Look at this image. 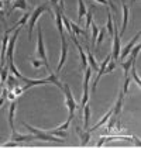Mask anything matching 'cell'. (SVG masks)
<instances>
[{"label":"cell","instance_id":"6da1fadb","mask_svg":"<svg viewBox=\"0 0 141 148\" xmlns=\"http://www.w3.org/2000/svg\"><path fill=\"white\" fill-rule=\"evenodd\" d=\"M42 13H49L51 17L54 18V13H52V10L49 9L48 3H42V4L37 6L34 10L30 13V18H28V21H27V25H28V40H30V41H31V38H33V31H34L35 24H37L40 16H41Z\"/></svg>","mask_w":141,"mask_h":148},{"label":"cell","instance_id":"7a4b0ae2","mask_svg":"<svg viewBox=\"0 0 141 148\" xmlns=\"http://www.w3.org/2000/svg\"><path fill=\"white\" fill-rule=\"evenodd\" d=\"M23 125L34 136V140H40V141H48V143H64L65 140L64 138H59L57 136H52V134H49L47 131H41V130H38V128H35V127H31L30 124H27L25 121H23Z\"/></svg>","mask_w":141,"mask_h":148},{"label":"cell","instance_id":"3957f363","mask_svg":"<svg viewBox=\"0 0 141 148\" xmlns=\"http://www.w3.org/2000/svg\"><path fill=\"white\" fill-rule=\"evenodd\" d=\"M37 54H38V58L44 62V66H45L49 72H52L51 68H49L48 59H47V52H45L44 38H42V28H41V27H37Z\"/></svg>","mask_w":141,"mask_h":148},{"label":"cell","instance_id":"277c9868","mask_svg":"<svg viewBox=\"0 0 141 148\" xmlns=\"http://www.w3.org/2000/svg\"><path fill=\"white\" fill-rule=\"evenodd\" d=\"M61 90L64 92V95H65V103H66L68 110H69L68 119L73 120V117H75V109H76V102H75V99H73V95H72V92H70L69 85H68V83L62 85V89H61Z\"/></svg>","mask_w":141,"mask_h":148},{"label":"cell","instance_id":"5b68a950","mask_svg":"<svg viewBox=\"0 0 141 148\" xmlns=\"http://www.w3.org/2000/svg\"><path fill=\"white\" fill-rule=\"evenodd\" d=\"M113 52H112V59L117 61L118 55H120V49H121V38H120V33L116 24H113Z\"/></svg>","mask_w":141,"mask_h":148},{"label":"cell","instance_id":"8992f818","mask_svg":"<svg viewBox=\"0 0 141 148\" xmlns=\"http://www.w3.org/2000/svg\"><path fill=\"white\" fill-rule=\"evenodd\" d=\"M140 34L141 33L138 31V33H137V34L134 35L129 42H127V45L123 48V51H121V52H120V55H118V61H120V64H121L123 61H126V57H129V54H130V51L133 49V47L138 42V40H140Z\"/></svg>","mask_w":141,"mask_h":148},{"label":"cell","instance_id":"52a82bcc","mask_svg":"<svg viewBox=\"0 0 141 148\" xmlns=\"http://www.w3.org/2000/svg\"><path fill=\"white\" fill-rule=\"evenodd\" d=\"M68 42L65 40V37H61V57H59V64L57 66V73H59L62 68H64V64L66 61V57H68Z\"/></svg>","mask_w":141,"mask_h":148},{"label":"cell","instance_id":"ba28073f","mask_svg":"<svg viewBox=\"0 0 141 148\" xmlns=\"http://www.w3.org/2000/svg\"><path fill=\"white\" fill-rule=\"evenodd\" d=\"M70 38H72V41H73V44L75 47L78 48V51H79V57H81V69L85 71L86 66H88V58H86V52H85V49L82 48V45L79 44V41L76 40V37L75 34H70Z\"/></svg>","mask_w":141,"mask_h":148},{"label":"cell","instance_id":"9c48e42d","mask_svg":"<svg viewBox=\"0 0 141 148\" xmlns=\"http://www.w3.org/2000/svg\"><path fill=\"white\" fill-rule=\"evenodd\" d=\"M20 80H23L24 85L23 88V92H25L27 89H30V88H33V86H40V85H47L48 83V79L45 78V79H28V78H25V76H23Z\"/></svg>","mask_w":141,"mask_h":148},{"label":"cell","instance_id":"30bf717a","mask_svg":"<svg viewBox=\"0 0 141 148\" xmlns=\"http://www.w3.org/2000/svg\"><path fill=\"white\" fill-rule=\"evenodd\" d=\"M12 140L18 143V144H24V143L34 141V136L31 133L30 134H21V133H17V131H12Z\"/></svg>","mask_w":141,"mask_h":148},{"label":"cell","instance_id":"8fae6325","mask_svg":"<svg viewBox=\"0 0 141 148\" xmlns=\"http://www.w3.org/2000/svg\"><path fill=\"white\" fill-rule=\"evenodd\" d=\"M62 14L64 10H61L58 6H54V18H55V24H57V28L59 31V35L64 37V25H62Z\"/></svg>","mask_w":141,"mask_h":148},{"label":"cell","instance_id":"7c38bea8","mask_svg":"<svg viewBox=\"0 0 141 148\" xmlns=\"http://www.w3.org/2000/svg\"><path fill=\"white\" fill-rule=\"evenodd\" d=\"M121 7H123V25H121V33H120V38L123 40L124 33H126V28H127V24H129V17H130V9L129 6L121 0Z\"/></svg>","mask_w":141,"mask_h":148},{"label":"cell","instance_id":"4fadbf2b","mask_svg":"<svg viewBox=\"0 0 141 148\" xmlns=\"http://www.w3.org/2000/svg\"><path fill=\"white\" fill-rule=\"evenodd\" d=\"M124 93L120 90V93H118V97L117 100H116V104H114V107L112 109L113 112H112V117H114V119H117L120 117V113H121V107H123V102H124Z\"/></svg>","mask_w":141,"mask_h":148},{"label":"cell","instance_id":"5bb4252c","mask_svg":"<svg viewBox=\"0 0 141 148\" xmlns=\"http://www.w3.org/2000/svg\"><path fill=\"white\" fill-rule=\"evenodd\" d=\"M16 9H20V10H23L25 12L27 9H28V4H27V0H13V4L12 7L9 9V10H6V17H9L10 14H12Z\"/></svg>","mask_w":141,"mask_h":148},{"label":"cell","instance_id":"9a60e30c","mask_svg":"<svg viewBox=\"0 0 141 148\" xmlns=\"http://www.w3.org/2000/svg\"><path fill=\"white\" fill-rule=\"evenodd\" d=\"M117 140H124V141H130V143H134L136 147H140L141 143L137 137H127V136H114V137H106V143H110V141H117Z\"/></svg>","mask_w":141,"mask_h":148},{"label":"cell","instance_id":"2e32d148","mask_svg":"<svg viewBox=\"0 0 141 148\" xmlns=\"http://www.w3.org/2000/svg\"><path fill=\"white\" fill-rule=\"evenodd\" d=\"M82 112H83L82 113L83 114V128L88 130V128H89V124H90V106H89V102L83 106Z\"/></svg>","mask_w":141,"mask_h":148},{"label":"cell","instance_id":"e0dca14e","mask_svg":"<svg viewBox=\"0 0 141 148\" xmlns=\"http://www.w3.org/2000/svg\"><path fill=\"white\" fill-rule=\"evenodd\" d=\"M86 58H88V65L92 68V71H96L97 72V69H99V66H97V62H96V59H94V55L92 54V51H90V48H89V45H86Z\"/></svg>","mask_w":141,"mask_h":148},{"label":"cell","instance_id":"ac0fdd59","mask_svg":"<svg viewBox=\"0 0 141 148\" xmlns=\"http://www.w3.org/2000/svg\"><path fill=\"white\" fill-rule=\"evenodd\" d=\"M75 131L78 133V136H79V138H81V145L85 147V145L89 143V140H90V131H88V130H86V131H82L79 127H76Z\"/></svg>","mask_w":141,"mask_h":148},{"label":"cell","instance_id":"d6986e66","mask_svg":"<svg viewBox=\"0 0 141 148\" xmlns=\"http://www.w3.org/2000/svg\"><path fill=\"white\" fill-rule=\"evenodd\" d=\"M16 100H13L10 103V107H9V124H10V128L12 131H16V127H14V114H16Z\"/></svg>","mask_w":141,"mask_h":148},{"label":"cell","instance_id":"ffe728a7","mask_svg":"<svg viewBox=\"0 0 141 148\" xmlns=\"http://www.w3.org/2000/svg\"><path fill=\"white\" fill-rule=\"evenodd\" d=\"M136 59H137V57L130 55V58L127 59V61H123V62H121V68H123V71H124V76H127V75H129V71H130V68L136 64Z\"/></svg>","mask_w":141,"mask_h":148},{"label":"cell","instance_id":"44dd1931","mask_svg":"<svg viewBox=\"0 0 141 148\" xmlns=\"http://www.w3.org/2000/svg\"><path fill=\"white\" fill-rule=\"evenodd\" d=\"M70 30H72V34L82 35V37H85V40H86V41L89 40V37H88V33H85L83 30H81V27H79V25H78L76 23H72V21H70Z\"/></svg>","mask_w":141,"mask_h":148},{"label":"cell","instance_id":"7402d4cb","mask_svg":"<svg viewBox=\"0 0 141 148\" xmlns=\"http://www.w3.org/2000/svg\"><path fill=\"white\" fill-rule=\"evenodd\" d=\"M86 6L83 0H78V21H82V18L86 16Z\"/></svg>","mask_w":141,"mask_h":148},{"label":"cell","instance_id":"603a6c76","mask_svg":"<svg viewBox=\"0 0 141 148\" xmlns=\"http://www.w3.org/2000/svg\"><path fill=\"white\" fill-rule=\"evenodd\" d=\"M93 7H90V12H86V21H85V33H89L90 30V25L93 23Z\"/></svg>","mask_w":141,"mask_h":148},{"label":"cell","instance_id":"cb8c5ba5","mask_svg":"<svg viewBox=\"0 0 141 148\" xmlns=\"http://www.w3.org/2000/svg\"><path fill=\"white\" fill-rule=\"evenodd\" d=\"M113 24H114V20H113L112 14L109 12L107 13V35H109L110 40L113 38Z\"/></svg>","mask_w":141,"mask_h":148},{"label":"cell","instance_id":"d4e9b609","mask_svg":"<svg viewBox=\"0 0 141 148\" xmlns=\"http://www.w3.org/2000/svg\"><path fill=\"white\" fill-rule=\"evenodd\" d=\"M48 79V83H52V85H55L57 88H59V89H62V83L59 82L58 76L54 73V72H49V76L47 78Z\"/></svg>","mask_w":141,"mask_h":148},{"label":"cell","instance_id":"484cf974","mask_svg":"<svg viewBox=\"0 0 141 148\" xmlns=\"http://www.w3.org/2000/svg\"><path fill=\"white\" fill-rule=\"evenodd\" d=\"M4 83H7V89H9V90H13L14 86H17V78L10 73V75L7 76V80H6Z\"/></svg>","mask_w":141,"mask_h":148},{"label":"cell","instance_id":"4316f807","mask_svg":"<svg viewBox=\"0 0 141 148\" xmlns=\"http://www.w3.org/2000/svg\"><path fill=\"white\" fill-rule=\"evenodd\" d=\"M129 73H131V78L136 80V83L138 85V86H141V80H140V76H138V73H137V69H136V65H133L131 68H130Z\"/></svg>","mask_w":141,"mask_h":148},{"label":"cell","instance_id":"83f0119b","mask_svg":"<svg viewBox=\"0 0 141 148\" xmlns=\"http://www.w3.org/2000/svg\"><path fill=\"white\" fill-rule=\"evenodd\" d=\"M48 133H49V134H52V136L59 137V138H65V137H66L65 130H57V128H54V130H49Z\"/></svg>","mask_w":141,"mask_h":148},{"label":"cell","instance_id":"f1b7e54d","mask_svg":"<svg viewBox=\"0 0 141 148\" xmlns=\"http://www.w3.org/2000/svg\"><path fill=\"white\" fill-rule=\"evenodd\" d=\"M114 69H116V61H113V59L110 58V61L107 62V66H106L105 73H110V72H113Z\"/></svg>","mask_w":141,"mask_h":148},{"label":"cell","instance_id":"f546056e","mask_svg":"<svg viewBox=\"0 0 141 148\" xmlns=\"http://www.w3.org/2000/svg\"><path fill=\"white\" fill-rule=\"evenodd\" d=\"M92 45H94V42H96V38H97V34H99V30H97V25L96 24L92 23Z\"/></svg>","mask_w":141,"mask_h":148},{"label":"cell","instance_id":"4dcf8cb0","mask_svg":"<svg viewBox=\"0 0 141 148\" xmlns=\"http://www.w3.org/2000/svg\"><path fill=\"white\" fill-rule=\"evenodd\" d=\"M28 61H30V62H31V65H33V66H34V68H41V66H42V65H44V62H42V61H38V59H35L34 57H30L28 58Z\"/></svg>","mask_w":141,"mask_h":148},{"label":"cell","instance_id":"1f68e13d","mask_svg":"<svg viewBox=\"0 0 141 148\" xmlns=\"http://www.w3.org/2000/svg\"><path fill=\"white\" fill-rule=\"evenodd\" d=\"M130 82H131V78H130L129 75L127 76H124V83H123V93L124 95H127V92H129V86H130Z\"/></svg>","mask_w":141,"mask_h":148},{"label":"cell","instance_id":"d6a6232c","mask_svg":"<svg viewBox=\"0 0 141 148\" xmlns=\"http://www.w3.org/2000/svg\"><path fill=\"white\" fill-rule=\"evenodd\" d=\"M105 34H106V30L105 28H102V30H100V34H97L99 35V37H97V38H96V42H94V45H100V44H102V42H103V38H105Z\"/></svg>","mask_w":141,"mask_h":148},{"label":"cell","instance_id":"836d02e7","mask_svg":"<svg viewBox=\"0 0 141 148\" xmlns=\"http://www.w3.org/2000/svg\"><path fill=\"white\" fill-rule=\"evenodd\" d=\"M21 144H18V143H16V141H6V143H3V144H0V147H20Z\"/></svg>","mask_w":141,"mask_h":148},{"label":"cell","instance_id":"e575fe53","mask_svg":"<svg viewBox=\"0 0 141 148\" xmlns=\"http://www.w3.org/2000/svg\"><path fill=\"white\" fill-rule=\"evenodd\" d=\"M70 121H72V120H70V119H68V120H66V121H65V123H64V124L58 125V127H57V130H66V128H68V127H69Z\"/></svg>","mask_w":141,"mask_h":148},{"label":"cell","instance_id":"d590c367","mask_svg":"<svg viewBox=\"0 0 141 148\" xmlns=\"http://www.w3.org/2000/svg\"><path fill=\"white\" fill-rule=\"evenodd\" d=\"M16 97H17V96L14 95V92H13V90H9V92H7V96H6V99H9L10 102H13V100H16Z\"/></svg>","mask_w":141,"mask_h":148},{"label":"cell","instance_id":"8d00e7d4","mask_svg":"<svg viewBox=\"0 0 141 148\" xmlns=\"http://www.w3.org/2000/svg\"><path fill=\"white\" fill-rule=\"evenodd\" d=\"M0 21L6 24V10H3V9H0Z\"/></svg>","mask_w":141,"mask_h":148},{"label":"cell","instance_id":"74e56055","mask_svg":"<svg viewBox=\"0 0 141 148\" xmlns=\"http://www.w3.org/2000/svg\"><path fill=\"white\" fill-rule=\"evenodd\" d=\"M106 143V137L103 136V137H100V140L96 143V147H103V144Z\"/></svg>","mask_w":141,"mask_h":148},{"label":"cell","instance_id":"f35d334b","mask_svg":"<svg viewBox=\"0 0 141 148\" xmlns=\"http://www.w3.org/2000/svg\"><path fill=\"white\" fill-rule=\"evenodd\" d=\"M94 1H99V3H100V4H103V6H109L107 0H94Z\"/></svg>","mask_w":141,"mask_h":148},{"label":"cell","instance_id":"ab89813d","mask_svg":"<svg viewBox=\"0 0 141 148\" xmlns=\"http://www.w3.org/2000/svg\"><path fill=\"white\" fill-rule=\"evenodd\" d=\"M107 3H109V4H110V7L113 9V12H116V6L113 4V1H112V0H107Z\"/></svg>","mask_w":141,"mask_h":148},{"label":"cell","instance_id":"60d3db41","mask_svg":"<svg viewBox=\"0 0 141 148\" xmlns=\"http://www.w3.org/2000/svg\"><path fill=\"white\" fill-rule=\"evenodd\" d=\"M6 100H7V99H6V97H3V96H1V97H0V107H1V106H3V104H4V102H6Z\"/></svg>","mask_w":141,"mask_h":148},{"label":"cell","instance_id":"b9f144b4","mask_svg":"<svg viewBox=\"0 0 141 148\" xmlns=\"http://www.w3.org/2000/svg\"><path fill=\"white\" fill-rule=\"evenodd\" d=\"M58 1L59 0H49V3H51L52 6H57V4H58Z\"/></svg>","mask_w":141,"mask_h":148},{"label":"cell","instance_id":"7bdbcfd3","mask_svg":"<svg viewBox=\"0 0 141 148\" xmlns=\"http://www.w3.org/2000/svg\"><path fill=\"white\" fill-rule=\"evenodd\" d=\"M13 0H4V3H6V4H9V3H12Z\"/></svg>","mask_w":141,"mask_h":148},{"label":"cell","instance_id":"ee69618b","mask_svg":"<svg viewBox=\"0 0 141 148\" xmlns=\"http://www.w3.org/2000/svg\"><path fill=\"white\" fill-rule=\"evenodd\" d=\"M136 1H138V0H130V3H136Z\"/></svg>","mask_w":141,"mask_h":148},{"label":"cell","instance_id":"f6af8a7d","mask_svg":"<svg viewBox=\"0 0 141 148\" xmlns=\"http://www.w3.org/2000/svg\"><path fill=\"white\" fill-rule=\"evenodd\" d=\"M1 85H3V83H1V80H0V93H1Z\"/></svg>","mask_w":141,"mask_h":148}]
</instances>
